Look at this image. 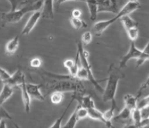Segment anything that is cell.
Here are the masks:
<instances>
[{
  "label": "cell",
  "instance_id": "cell-1",
  "mask_svg": "<svg viewBox=\"0 0 149 128\" xmlns=\"http://www.w3.org/2000/svg\"><path fill=\"white\" fill-rule=\"evenodd\" d=\"M45 74L48 78V80L46 81L45 86L49 91L72 92L80 95L86 94V87L81 80L72 78L69 74L60 75L47 72H45Z\"/></svg>",
  "mask_w": 149,
  "mask_h": 128
},
{
  "label": "cell",
  "instance_id": "cell-2",
  "mask_svg": "<svg viewBox=\"0 0 149 128\" xmlns=\"http://www.w3.org/2000/svg\"><path fill=\"white\" fill-rule=\"evenodd\" d=\"M124 74L120 67H116L114 63L111 64L107 74V85L103 91V100L104 102H111V107L116 108V95L119 82L124 78Z\"/></svg>",
  "mask_w": 149,
  "mask_h": 128
},
{
  "label": "cell",
  "instance_id": "cell-3",
  "mask_svg": "<svg viewBox=\"0 0 149 128\" xmlns=\"http://www.w3.org/2000/svg\"><path fill=\"white\" fill-rule=\"evenodd\" d=\"M43 6V1H30V3L22 9L15 11H9L3 13L1 15L2 22L3 24L17 23L23 19L27 12H35L41 10Z\"/></svg>",
  "mask_w": 149,
  "mask_h": 128
},
{
  "label": "cell",
  "instance_id": "cell-4",
  "mask_svg": "<svg viewBox=\"0 0 149 128\" xmlns=\"http://www.w3.org/2000/svg\"><path fill=\"white\" fill-rule=\"evenodd\" d=\"M77 52H78L79 54V61H80L81 67H84L85 70H86V71L88 72V81L95 86V89L103 93V91H104L103 87L100 86V84L99 83L97 80L95 79V78L94 77V74H93V72L91 70V66L90 63H89V60H88L89 53H88V51L85 50L81 42H79L78 43Z\"/></svg>",
  "mask_w": 149,
  "mask_h": 128
},
{
  "label": "cell",
  "instance_id": "cell-5",
  "mask_svg": "<svg viewBox=\"0 0 149 128\" xmlns=\"http://www.w3.org/2000/svg\"><path fill=\"white\" fill-rule=\"evenodd\" d=\"M142 54V51H140L139 49L136 47V44H135V42H132L131 45H130L129 50L127 51L125 55H123L121 60L120 61V65L119 67L120 69H123L127 66V63L129 62L131 59L133 58H136V60L140 57V55Z\"/></svg>",
  "mask_w": 149,
  "mask_h": 128
},
{
  "label": "cell",
  "instance_id": "cell-6",
  "mask_svg": "<svg viewBox=\"0 0 149 128\" xmlns=\"http://www.w3.org/2000/svg\"><path fill=\"white\" fill-rule=\"evenodd\" d=\"M98 11L100 12H110L115 15H118L119 10V2L116 0H104L97 1Z\"/></svg>",
  "mask_w": 149,
  "mask_h": 128
},
{
  "label": "cell",
  "instance_id": "cell-7",
  "mask_svg": "<svg viewBox=\"0 0 149 128\" xmlns=\"http://www.w3.org/2000/svg\"><path fill=\"white\" fill-rule=\"evenodd\" d=\"M120 19V17L118 15H116L114 18L107 20H103V21H100L95 23V25L92 27V31L94 33L95 35L96 36H100L103 35L104 31L107 28H108L111 24H113L114 22H116L117 20Z\"/></svg>",
  "mask_w": 149,
  "mask_h": 128
},
{
  "label": "cell",
  "instance_id": "cell-8",
  "mask_svg": "<svg viewBox=\"0 0 149 128\" xmlns=\"http://www.w3.org/2000/svg\"><path fill=\"white\" fill-rule=\"evenodd\" d=\"M40 18H41V10L33 12L32 15L30 16V18L27 20V22H26V24L24 26V27H23L21 34L23 35H29L33 29L35 28V26L37 24V22H39Z\"/></svg>",
  "mask_w": 149,
  "mask_h": 128
},
{
  "label": "cell",
  "instance_id": "cell-9",
  "mask_svg": "<svg viewBox=\"0 0 149 128\" xmlns=\"http://www.w3.org/2000/svg\"><path fill=\"white\" fill-rule=\"evenodd\" d=\"M41 84H35V83H26V87L27 92L31 96V98L39 100V101H44L45 97L41 92Z\"/></svg>",
  "mask_w": 149,
  "mask_h": 128
},
{
  "label": "cell",
  "instance_id": "cell-10",
  "mask_svg": "<svg viewBox=\"0 0 149 128\" xmlns=\"http://www.w3.org/2000/svg\"><path fill=\"white\" fill-rule=\"evenodd\" d=\"M88 117L93 120H96V121H100L103 122L107 127L108 128H115L111 124V122H107L104 116V112H101L100 110H98L96 107H93V108H90L88 110Z\"/></svg>",
  "mask_w": 149,
  "mask_h": 128
},
{
  "label": "cell",
  "instance_id": "cell-11",
  "mask_svg": "<svg viewBox=\"0 0 149 128\" xmlns=\"http://www.w3.org/2000/svg\"><path fill=\"white\" fill-rule=\"evenodd\" d=\"M79 60V54L77 52L76 58L74 60L68 58L63 62V66L68 70V74L72 78H76V74H77V72L79 69V66L78 64Z\"/></svg>",
  "mask_w": 149,
  "mask_h": 128
},
{
  "label": "cell",
  "instance_id": "cell-12",
  "mask_svg": "<svg viewBox=\"0 0 149 128\" xmlns=\"http://www.w3.org/2000/svg\"><path fill=\"white\" fill-rule=\"evenodd\" d=\"M140 7V3L137 1H129L122 7V9L120 10V12L118 13L117 15L120 18H122L123 16L130 15L132 13L136 11V10H138Z\"/></svg>",
  "mask_w": 149,
  "mask_h": 128
},
{
  "label": "cell",
  "instance_id": "cell-13",
  "mask_svg": "<svg viewBox=\"0 0 149 128\" xmlns=\"http://www.w3.org/2000/svg\"><path fill=\"white\" fill-rule=\"evenodd\" d=\"M24 82H26L25 75L23 73L21 70H17L15 72L11 74V77L7 82V84H8L10 86H18L19 87Z\"/></svg>",
  "mask_w": 149,
  "mask_h": 128
},
{
  "label": "cell",
  "instance_id": "cell-14",
  "mask_svg": "<svg viewBox=\"0 0 149 128\" xmlns=\"http://www.w3.org/2000/svg\"><path fill=\"white\" fill-rule=\"evenodd\" d=\"M132 111H130L129 109L124 106L123 110L120 112V114L114 116L112 122L124 123V124L128 123L129 122L132 121Z\"/></svg>",
  "mask_w": 149,
  "mask_h": 128
},
{
  "label": "cell",
  "instance_id": "cell-15",
  "mask_svg": "<svg viewBox=\"0 0 149 128\" xmlns=\"http://www.w3.org/2000/svg\"><path fill=\"white\" fill-rule=\"evenodd\" d=\"M41 17L43 19H52L54 18V2L43 1V6L41 10Z\"/></svg>",
  "mask_w": 149,
  "mask_h": 128
},
{
  "label": "cell",
  "instance_id": "cell-16",
  "mask_svg": "<svg viewBox=\"0 0 149 128\" xmlns=\"http://www.w3.org/2000/svg\"><path fill=\"white\" fill-rule=\"evenodd\" d=\"M19 45V36L16 35L13 38H11L10 41L7 42L5 46V53L8 56L13 55L16 53Z\"/></svg>",
  "mask_w": 149,
  "mask_h": 128
},
{
  "label": "cell",
  "instance_id": "cell-17",
  "mask_svg": "<svg viewBox=\"0 0 149 128\" xmlns=\"http://www.w3.org/2000/svg\"><path fill=\"white\" fill-rule=\"evenodd\" d=\"M26 82L24 83L19 86L20 90H21V96H22V101H23V106H24V108H25V111L26 112H30L31 111V96L27 92L26 87Z\"/></svg>",
  "mask_w": 149,
  "mask_h": 128
},
{
  "label": "cell",
  "instance_id": "cell-18",
  "mask_svg": "<svg viewBox=\"0 0 149 128\" xmlns=\"http://www.w3.org/2000/svg\"><path fill=\"white\" fill-rule=\"evenodd\" d=\"M138 101H139V99L137 98V96L133 95L131 94H127L123 97L124 106L129 109L132 111L137 108Z\"/></svg>",
  "mask_w": 149,
  "mask_h": 128
},
{
  "label": "cell",
  "instance_id": "cell-19",
  "mask_svg": "<svg viewBox=\"0 0 149 128\" xmlns=\"http://www.w3.org/2000/svg\"><path fill=\"white\" fill-rule=\"evenodd\" d=\"M14 90L12 86H9L8 84H4L2 90L0 91V106H3L4 102H6L12 96Z\"/></svg>",
  "mask_w": 149,
  "mask_h": 128
},
{
  "label": "cell",
  "instance_id": "cell-20",
  "mask_svg": "<svg viewBox=\"0 0 149 128\" xmlns=\"http://www.w3.org/2000/svg\"><path fill=\"white\" fill-rule=\"evenodd\" d=\"M120 20L126 31L134 28V27H138V22L135 21L132 18H131L130 15L123 16L122 18H120Z\"/></svg>",
  "mask_w": 149,
  "mask_h": 128
},
{
  "label": "cell",
  "instance_id": "cell-21",
  "mask_svg": "<svg viewBox=\"0 0 149 128\" xmlns=\"http://www.w3.org/2000/svg\"><path fill=\"white\" fill-rule=\"evenodd\" d=\"M88 10L90 13V19L91 21H95L98 15V3L97 1H88L86 2Z\"/></svg>",
  "mask_w": 149,
  "mask_h": 128
},
{
  "label": "cell",
  "instance_id": "cell-22",
  "mask_svg": "<svg viewBox=\"0 0 149 128\" xmlns=\"http://www.w3.org/2000/svg\"><path fill=\"white\" fill-rule=\"evenodd\" d=\"M148 60H149V41L148 42L144 49L142 51V54L140 55V57L136 61V67H140Z\"/></svg>",
  "mask_w": 149,
  "mask_h": 128
},
{
  "label": "cell",
  "instance_id": "cell-23",
  "mask_svg": "<svg viewBox=\"0 0 149 128\" xmlns=\"http://www.w3.org/2000/svg\"><path fill=\"white\" fill-rule=\"evenodd\" d=\"M70 22H71L72 27L75 30H80V29L86 28L88 26L84 20H83L81 18H73L71 16Z\"/></svg>",
  "mask_w": 149,
  "mask_h": 128
},
{
  "label": "cell",
  "instance_id": "cell-24",
  "mask_svg": "<svg viewBox=\"0 0 149 128\" xmlns=\"http://www.w3.org/2000/svg\"><path fill=\"white\" fill-rule=\"evenodd\" d=\"M78 118H77V113H76V110H74V112L72 113L71 117L69 118L68 122L65 123L61 128H74L75 126L78 122Z\"/></svg>",
  "mask_w": 149,
  "mask_h": 128
},
{
  "label": "cell",
  "instance_id": "cell-25",
  "mask_svg": "<svg viewBox=\"0 0 149 128\" xmlns=\"http://www.w3.org/2000/svg\"><path fill=\"white\" fill-rule=\"evenodd\" d=\"M73 101H74V100L71 99V101H70L69 103H68V105L67 106V107L65 108L64 111L63 112V114L60 115V117L57 118V119L55 120V122H54V123H53V124H52L49 128H61L62 127V121H63V118H64V115H66V113H67V111H68L69 107L71 106V103L73 102Z\"/></svg>",
  "mask_w": 149,
  "mask_h": 128
},
{
  "label": "cell",
  "instance_id": "cell-26",
  "mask_svg": "<svg viewBox=\"0 0 149 128\" xmlns=\"http://www.w3.org/2000/svg\"><path fill=\"white\" fill-rule=\"evenodd\" d=\"M63 97H64V93L60 91H54L52 93L50 99H51V102L53 104H59L63 100Z\"/></svg>",
  "mask_w": 149,
  "mask_h": 128
},
{
  "label": "cell",
  "instance_id": "cell-27",
  "mask_svg": "<svg viewBox=\"0 0 149 128\" xmlns=\"http://www.w3.org/2000/svg\"><path fill=\"white\" fill-rule=\"evenodd\" d=\"M76 113H77V118L78 120H82V119H84L85 118L88 117V110L87 109L84 108L82 107L79 105H78L76 106Z\"/></svg>",
  "mask_w": 149,
  "mask_h": 128
},
{
  "label": "cell",
  "instance_id": "cell-28",
  "mask_svg": "<svg viewBox=\"0 0 149 128\" xmlns=\"http://www.w3.org/2000/svg\"><path fill=\"white\" fill-rule=\"evenodd\" d=\"M127 34L130 40L132 42H135L139 37V28L138 27H134V28L129 29L126 31Z\"/></svg>",
  "mask_w": 149,
  "mask_h": 128
},
{
  "label": "cell",
  "instance_id": "cell-29",
  "mask_svg": "<svg viewBox=\"0 0 149 128\" xmlns=\"http://www.w3.org/2000/svg\"><path fill=\"white\" fill-rule=\"evenodd\" d=\"M11 77V74L7 72V70H5L4 68L2 67H0V80L4 83V84H7V82L9 81V79Z\"/></svg>",
  "mask_w": 149,
  "mask_h": 128
},
{
  "label": "cell",
  "instance_id": "cell-30",
  "mask_svg": "<svg viewBox=\"0 0 149 128\" xmlns=\"http://www.w3.org/2000/svg\"><path fill=\"white\" fill-rule=\"evenodd\" d=\"M92 41V34L91 32L87 31L84 32L81 36V42L83 45L90 44Z\"/></svg>",
  "mask_w": 149,
  "mask_h": 128
},
{
  "label": "cell",
  "instance_id": "cell-31",
  "mask_svg": "<svg viewBox=\"0 0 149 128\" xmlns=\"http://www.w3.org/2000/svg\"><path fill=\"white\" fill-rule=\"evenodd\" d=\"M76 79L81 80H88V72L86 71L84 67H79V69L78 72H77V74H76Z\"/></svg>",
  "mask_w": 149,
  "mask_h": 128
},
{
  "label": "cell",
  "instance_id": "cell-32",
  "mask_svg": "<svg viewBox=\"0 0 149 128\" xmlns=\"http://www.w3.org/2000/svg\"><path fill=\"white\" fill-rule=\"evenodd\" d=\"M42 59L39 57L33 58L30 61V66L32 68H39L42 66Z\"/></svg>",
  "mask_w": 149,
  "mask_h": 128
},
{
  "label": "cell",
  "instance_id": "cell-33",
  "mask_svg": "<svg viewBox=\"0 0 149 128\" xmlns=\"http://www.w3.org/2000/svg\"><path fill=\"white\" fill-rule=\"evenodd\" d=\"M149 105V95H148L145 97H143V99L138 101V104H137V108L142 109L143 107H145Z\"/></svg>",
  "mask_w": 149,
  "mask_h": 128
},
{
  "label": "cell",
  "instance_id": "cell-34",
  "mask_svg": "<svg viewBox=\"0 0 149 128\" xmlns=\"http://www.w3.org/2000/svg\"><path fill=\"white\" fill-rule=\"evenodd\" d=\"M148 87H149V76L148 78L146 79L145 82L143 83L142 85H141V86H140L139 91H138V95H137V98L139 99V97H140V95H141L143 94V90H145L147 89V88H148Z\"/></svg>",
  "mask_w": 149,
  "mask_h": 128
},
{
  "label": "cell",
  "instance_id": "cell-35",
  "mask_svg": "<svg viewBox=\"0 0 149 128\" xmlns=\"http://www.w3.org/2000/svg\"><path fill=\"white\" fill-rule=\"evenodd\" d=\"M4 118L11 119V116L5 109L3 108L2 106H0V119H4Z\"/></svg>",
  "mask_w": 149,
  "mask_h": 128
},
{
  "label": "cell",
  "instance_id": "cell-36",
  "mask_svg": "<svg viewBox=\"0 0 149 128\" xmlns=\"http://www.w3.org/2000/svg\"><path fill=\"white\" fill-rule=\"evenodd\" d=\"M140 114H141V118L143 119H147L149 118V105L140 109Z\"/></svg>",
  "mask_w": 149,
  "mask_h": 128
},
{
  "label": "cell",
  "instance_id": "cell-37",
  "mask_svg": "<svg viewBox=\"0 0 149 128\" xmlns=\"http://www.w3.org/2000/svg\"><path fill=\"white\" fill-rule=\"evenodd\" d=\"M82 11L79 9H74L71 12V17L73 18H81Z\"/></svg>",
  "mask_w": 149,
  "mask_h": 128
},
{
  "label": "cell",
  "instance_id": "cell-38",
  "mask_svg": "<svg viewBox=\"0 0 149 128\" xmlns=\"http://www.w3.org/2000/svg\"><path fill=\"white\" fill-rule=\"evenodd\" d=\"M0 128H7V122L4 121V119L0 121Z\"/></svg>",
  "mask_w": 149,
  "mask_h": 128
},
{
  "label": "cell",
  "instance_id": "cell-39",
  "mask_svg": "<svg viewBox=\"0 0 149 128\" xmlns=\"http://www.w3.org/2000/svg\"><path fill=\"white\" fill-rule=\"evenodd\" d=\"M13 125H14V127L15 128H20V127L19 126L18 124H16V123H15V122H13Z\"/></svg>",
  "mask_w": 149,
  "mask_h": 128
},
{
  "label": "cell",
  "instance_id": "cell-40",
  "mask_svg": "<svg viewBox=\"0 0 149 128\" xmlns=\"http://www.w3.org/2000/svg\"><path fill=\"white\" fill-rule=\"evenodd\" d=\"M1 120H2V119H0V121H1Z\"/></svg>",
  "mask_w": 149,
  "mask_h": 128
}]
</instances>
